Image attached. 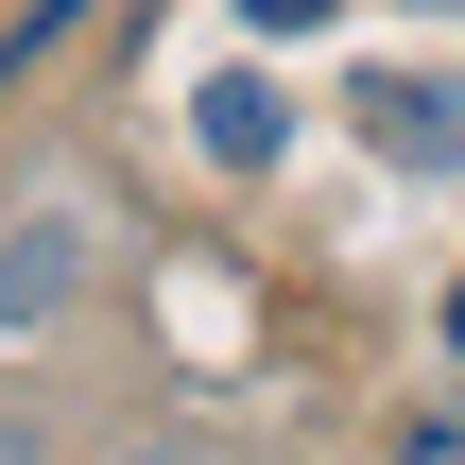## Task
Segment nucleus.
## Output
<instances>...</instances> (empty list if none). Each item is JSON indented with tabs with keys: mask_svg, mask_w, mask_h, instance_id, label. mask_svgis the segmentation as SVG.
I'll use <instances>...</instances> for the list:
<instances>
[{
	"mask_svg": "<svg viewBox=\"0 0 465 465\" xmlns=\"http://www.w3.org/2000/svg\"><path fill=\"white\" fill-rule=\"evenodd\" d=\"M121 465H207V449H121Z\"/></svg>",
	"mask_w": 465,
	"mask_h": 465,
	"instance_id": "8",
	"label": "nucleus"
},
{
	"mask_svg": "<svg viewBox=\"0 0 465 465\" xmlns=\"http://www.w3.org/2000/svg\"><path fill=\"white\" fill-rule=\"evenodd\" d=\"M0 465H35V431H17V397H0Z\"/></svg>",
	"mask_w": 465,
	"mask_h": 465,
	"instance_id": "7",
	"label": "nucleus"
},
{
	"mask_svg": "<svg viewBox=\"0 0 465 465\" xmlns=\"http://www.w3.org/2000/svg\"><path fill=\"white\" fill-rule=\"evenodd\" d=\"M190 121H207V155H224V173H276V86H259V69H224Z\"/></svg>",
	"mask_w": 465,
	"mask_h": 465,
	"instance_id": "3",
	"label": "nucleus"
},
{
	"mask_svg": "<svg viewBox=\"0 0 465 465\" xmlns=\"http://www.w3.org/2000/svg\"><path fill=\"white\" fill-rule=\"evenodd\" d=\"M69 259H86V224H17L0 242V328H52L69 311Z\"/></svg>",
	"mask_w": 465,
	"mask_h": 465,
	"instance_id": "2",
	"label": "nucleus"
},
{
	"mask_svg": "<svg viewBox=\"0 0 465 465\" xmlns=\"http://www.w3.org/2000/svg\"><path fill=\"white\" fill-rule=\"evenodd\" d=\"M86 17H104V0H35V17H17V35H0V104H17V69H52V52H69V35H86Z\"/></svg>",
	"mask_w": 465,
	"mask_h": 465,
	"instance_id": "4",
	"label": "nucleus"
},
{
	"mask_svg": "<svg viewBox=\"0 0 465 465\" xmlns=\"http://www.w3.org/2000/svg\"><path fill=\"white\" fill-rule=\"evenodd\" d=\"M345 121H362V138H380L397 173H465V86H414V69H380V86H362Z\"/></svg>",
	"mask_w": 465,
	"mask_h": 465,
	"instance_id": "1",
	"label": "nucleus"
},
{
	"mask_svg": "<svg viewBox=\"0 0 465 465\" xmlns=\"http://www.w3.org/2000/svg\"><path fill=\"white\" fill-rule=\"evenodd\" d=\"M449 345H465V293H449Z\"/></svg>",
	"mask_w": 465,
	"mask_h": 465,
	"instance_id": "9",
	"label": "nucleus"
},
{
	"mask_svg": "<svg viewBox=\"0 0 465 465\" xmlns=\"http://www.w3.org/2000/svg\"><path fill=\"white\" fill-rule=\"evenodd\" d=\"M242 17H259V35H328L345 0H242Z\"/></svg>",
	"mask_w": 465,
	"mask_h": 465,
	"instance_id": "6",
	"label": "nucleus"
},
{
	"mask_svg": "<svg viewBox=\"0 0 465 465\" xmlns=\"http://www.w3.org/2000/svg\"><path fill=\"white\" fill-rule=\"evenodd\" d=\"M397 465H465V414H414V431H397Z\"/></svg>",
	"mask_w": 465,
	"mask_h": 465,
	"instance_id": "5",
	"label": "nucleus"
}]
</instances>
